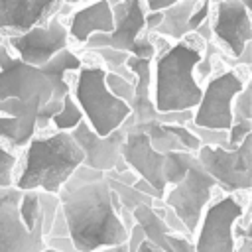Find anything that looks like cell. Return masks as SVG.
<instances>
[{
    "label": "cell",
    "mask_w": 252,
    "mask_h": 252,
    "mask_svg": "<svg viewBox=\"0 0 252 252\" xmlns=\"http://www.w3.org/2000/svg\"><path fill=\"white\" fill-rule=\"evenodd\" d=\"M67 238L77 252H96L128 242V230L112 205L104 173L79 167L57 193Z\"/></svg>",
    "instance_id": "cell-1"
},
{
    "label": "cell",
    "mask_w": 252,
    "mask_h": 252,
    "mask_svg": "<svg viewBox=\"0 0 252 252\" xmlns=\"http://www.w3.org/2000/svg\"><path fill=\"white\" fill-rule=\"evenodd\" d=\"M203 59V41H169L152 61V100L159 114L195 110L203 87L195 79V67Z\"/></svg>",
    "instance_id": "cell-2"
},
{
    "label": "cell",
    "mask_w": 252,
    "mask_h": 252,
    "mask_svg": "<svg viewBox=\"0 0 252 252\" xmlns=\"http://www.w3.org/2000/svg\"><path fill=\"white\" fill-rule=\"evenodd\" d=\"M83 165V154L69 132L33 136L24 148V161L16 173L18 191L57 195L67 179Z\"/></svg>",
    "instance_id": "cell-3"
},
{
    "label": "cell",
    "mask_w": 252,
    "mask_h": 252,
    "mask_svg": "<svg viewBox=\"0 0 252 252\" xmlns=\"http://www.w3.org/2000/svg\"><path fill=\"white\" fill-rule=\"evenodd\" d=\"M104 75L106 71L100 63L83 61L71 89V96L81 108L85 122L100 138L122 128V124L132 114L126 102L118 100L108 93L104 85Z\"/></svg>",
    "instance_id": "cell-4"
},
{
    "label": "cell",
    "mask_w": 252,
    "mask_h": 252,
    "mask_svg": "<svg viewBox=\"0 0 252 252\" xmlns=\"http://www.w3.org/2000/svg\"><path fill=\"white\" fill-rule=\"evenodd\" d=\"M248 83V75L240 69H226L211 77L189 124L195 128L226 132L232 126V100Z\"/></svg>",
    "instance_id": "cell-5"
},
{
    "label": "cell",
    "mask_w": 252,
    "mask_h": 252,
    "mask_svg": "<svg viewBox=\"0 0 252 252\" xmlns=\"http://www.w3.org/2000/svg\"><path fill=\"white\" fill-rule=\"evenodd\" d=\"M246 213V205L238 195L226 193L215 197L201 215L195 230V252H234V224Z\"/></svg>",
    "instance_id": "cell-6"
},
{
    "label": "cell",
    "mask_w": 252,
    "mask_h": 252,
    "mask_svg": "<svg viewBox=\"0 0 252 252\" xmlns=\"http://www.w3.org/2000/svg\"><path fill=\"white\" fill-rule=\"evenodd\" d=\"M217 181L199 165L197 159H193L185 177L177 185L165 189L161 203L173 211V215L185 226L187 234L193 236L203 211L217 197Z\"/></svg>",
    "instance_id": "cell-7"
},
{
    "label": "cell",
    "mask_w": 252,
    "mask_h": 252,
    "mask_svg": "<svg viewBox=\"0 0 252 252\" xmlns=\"http://www.w3.org/2000/svg\"><path fill=\"white\" fill-rule=\"evenodd\" d=\"M77 6L79 4L63 2L61 10L57 14H53V18L47 24L32 28L30 32H26L22 35L6 37L4 39L6 49L8 51L12 49L22 63L39 69L51 57H55L59 51L69 47V33H67V26H65L63 18L69 16Z\"/></svg>",
    "instance_id": "cell-8"
},
{
    "label": "cell",
    "mask_w": 252,
    "mask_h": 252,
    "mask_svg": "<svg viewBox=\"0 0 252 252\" xmlns=\"http://www.w3.org/2000/svg\"><path fill=\"white\" fill-rule=\"evenodd\" d=\"M195 159L224 193H246L252 185V136L236 150L201 146Z\"/></svg>",
    "instance_id": "cell-9"
},
{
    "label": "cell",
    "mask_w": 252,
    "mask_h": 252,
    "mask_svg": "<svg viewBox=\"0 0 252 252\" xmlns=\"http://www.w3.org/2000/svg\"><path fill=\"white\" fill-rule=\"evenodd\" d=\"M211 35L213 43L220 45L234 61L252 43V16L244 0L211 2Z\"/></svg>",
    "instance_id": "cell-10"
},
{
    "label": "cell",
    "mask_w": 252,
    "mask_h": 252,
    "mask_svg": "<svg viewBox=\"0 0 252 252\" xmlns=\"http://www.w3.org/2000/svg\"><path fill=\"white\" fill-rule=\"evenodd\" d=\"M6 98L45 104L51 98V85L39 69L22 63L0 41V100Z\"/></svg>",
    "instance_id": "cell-11"
},
{
    "label": "cell",
    "mask_w": 252,
    "mask_h": 252,
    "mask_svg": "<svg viewBox=\"0 0 252 252\" xmlns=\"http://www.w3.org/2000/svg\"><path fill=\"white\" fill-rule=\"evenodd\" d=\"M22 191L16 187L0 189V252H43L47 242L41 232L39 222L28 230L20 219Z\"/></svg>",
    "instance_id": "cell-12"
},
{
    "label": "cell",
    "mask_w": 252,
    "mask_h": 252,
    "mask_svg": "<svg viewBox=\"0 0 252 252\" xmlns=\"http://www.w3.org/2000/svg\"><path fill=\"white\" fill-rule=\"evenodd\" d=\"M69 134L83 154V167L93 169V171H100V173L126 171L128 169L126 163L122 161V146L126 140V128L124 126L118 128L116 132L100 138L83 120Z\"/></svg>",
    "instance_id": "cell-13"
},
{
    "label": "cell",
    "mask_w": 252,
    "mask_h": 252,
    "mask_svg": "<svg viewBox=\"0 0 252 252\" xmlns=\"http://www.w3.org/2000/svg\"><path fill=\"white\" fill-rule=\"evenodd\" d=\"M112 12V32L110 33H93L85 47L98 49L108 47L116 51H124L128 55L134 53V41L140 33H144V2L124 0V2H108Z\"/></svg>",
    "instance_id": "cell-14"
},
{
    "label": "cell",
    "mask_w": 252,
    "mask_h": 252,
    "mask_svg": "<svg viewBox=\"0 0 252 252\" xmlns=\"http://www.w3.org/2000/svg\"><path fill=\"white\" fill-rule=\"evenodd\" d=\"M126 128V140L122 146V161L128 169H132L140 179L150 183L163 199L165 195V181L161 175L163 156L154 152L150 146V140L142 130H138L134 124H122Z\"/></svg>",
    "instance_id": "cell-15"
},
{
    "label": "cell",
    "mask_w": 252,
    "mask_h": 252,
    "mask_svg": "<svg viewBox=\"0 0 252 252\" xmlns=\"http://www.w3.org/2000/svg\"><path fill=\"white\" fill-rule=\"evenodd\" d=\"M61 6L57 0H0V37H16L47 24Z\"/></svg>",
    "instance_id": "cell-16"
},
{
    "label": "cell",
    "mask_w": 252,
    "mask_h": 252,
    "mask_svg": "<svg viewBox=\"0 0 252 252\" xmlns=\"http://www.w3.org/2000/svg\"><path fill=\"white\" fill-rule=\"evenodd\" d=\"M69 16L71 18H69L67 33L73 41L81 45H85L93 33H110L114 28L108 2L79 4Z\"/></svg>",
    "instance_id": "cell-17"
},
{
    "label": "cell",
    "mask_w": 252,
    "mask_h": 252,
    "mask_svg": "<svg viewBox=\"0 0 252 252\" xmlns=\"http://www.w3.org/2000/svg\"><path fill=\"white\" fill-rule=\"evenodd\" d=\"M81 65H83V59L67 47L39 67V71L51 85V100L61 102L67 94H71V83L67 79V73L79 71Z\"/></svg>",
    "instance_id": "cell-18"
},
{
    "label": "cell",
    "mask_w": 252,
    "mask_h": 252,
    "mask_svg": "<svg viewBox=\"0 0 252 252\" xmlns=\"http://www.w3.org/2000/svg\"><path fill=\"white\" fill-rule=\"evenodd\" d=\"M195 0H185V2H175L169 10L163 12V20L158 26V30L154 32V35L158 37H167L171 41H181L185 39L187 32V22L189 16L195 8Z\"/></svg>",
    "instance_id": "cell-19"
},
{
    "label": "cell",
    "mask_w": 252,
    "mask_h": 252,
    "mask_svg": "<svg viewBox=\"0 0 252 252\" xmlns=\"http://www.w3.org/2000/svg\"><path fill=\"white\" fill-rule=\"evenodd\" d=\"M132 219L142 228V232L146 236V242H150L152 246H156L161 252H169V246H167V234H169V230L165 228L163 220L154 213L152 207L140 205L138 209H134Z\"/></svg>",
    "instance_id": "cell-20"
},
{
    "label": "cell",
    "mask_w": 252,
    "mask_h": 252,
    "mask_svg": "<svg viewBox=\"0 0 252 252\" xmlns=\"http://www.w3.org/2000/svg\"><path fill=\"white\" fill-rule=\"evenodd\" d=\"M195 159V154L189 152H169L163 156V165H161V175L165 181V187L177 185L185 173L189 171L191 163Z\"/></svg>",
    "instance_id": "cell-21"
},
{
    "label": "cell",
    "mask_w": 252,
    "mask_h": 252,
    "mask_svg": "<svg viewBox=\"0 0 252 252\" xmlns=\"http://www.w3.org/2000/svg\"><path fill=\"white\" fill-rule=\"evenodd\" d=\"M83 120H85V118H83V112H81V108L77 106L75 98H73L71 94H67V96L63 98V102H61V110L51 118V124H49V126H51L55 132H73Z\"/></svg>",
    "instance_id": "cell-22"
},
{
    "label": "cell",
    "mask_w": 252,
    "mask_h": 252,
    "mask_svg": "<svg viewBox=\"0 0 252 252\" xmlns=\"http://www.w3.org/2000/svg\"><path fill=\"white\" fill-rule=\"evenodd\" d=\"M91 51L98 57V61H100V65L104 67L106 73H114V75H120V77H126V79L134 81V77L126 69L128 53L116 51V49H108V47H98V49H91Z\"/></svg>",
    "instance_id": "cell-23"
},
{
    "label": "cell",
    "mask_w": 252,
    "mask_h": 252,
    "mask_svg": "<svg viewBox=\"0 0 252 252\" xmlns=\"http://www.w3.org/2000/svg\"><path fill=\"white\" fill-rule=\"evenodd\" d=\"M20 219L28 230H32L39 219H41V209H39V193L37 191H22V199L18 205Z\"/></svg>",
    "instance_id": "cell-24"
},
{
    "label": "cell",
    "mask_w": 252,
    "mask_h": 252,
    "mask_svg": "<svg viewBox=\"0 0 252 252\" xmlns=\"http://www.w3.org/2000/svg\"><path fill=\"white\" fill-rule=\"evenodd\" d=\"M20 158L6 148V144L0 140V189L14 187L16 173H18Z\"/></svg>",
    "instance_id": "cell-25"
},
{
    "label": "cell",
    "mask_w": 252,
    "mask_h": 252,
    "mask_svg": "<svg viewBox=\"0 0 252 252\" xmlns=\"http://www.w3.org/2000/svg\"><path fill=\"white\" fill-rule=\"evenodd\" d=\"M226 134V150H236L248 136H252V120L232 118V126Z\"/></svg>",
    "instance_id": "cell-26"
},
{
    "label": "cell",
    "mask_w": 252,
    "mask_h": 252,
    "mask_svg": "<svg viewBox=\"0 0 252 252\" xmlns=\"http://www.w3.org/2000/svg\"><path fill=\"white\" fill-rule=\"evenodd\" d=\"M187 128L197 136V140L201 142V146H209V148H224L226 150V132L224 130H205V128H195L191 124H187Z\"/></svg>",
    "instance_id": "cell-27"
},
{
    "label": "cell",
    "mask_w": 252,
    "mask_h": 252,
    "mask_svg": "<svg viewBox=\"0 0 252 252\" xmlns=\"http://www.w3.org/2000/svg\"><path fill=\"white\" fill-rule=\"evenodd\" d=\"M250 83L236 94L232 100V118L240 120H252V104H250Z\"/></svg>",
    "instance_id": "cell-28"
},
{
    "label": "cell",
    "mask_w": 252,
    "mask_h": 252,
    "mask_svg": "<svg viewBox=\"0 0 252 252\" xmlns=\"http://www.w3.org/2000/svg\"><path fill=\"white\" fill-rule=\"evenodd\" d=\"M0 140L6 144L10 152L16 154V142H18V120L10 116H0Z\"/></svg>",
    "instance_id": "cell-29"
},
{
    "label": "cell",
    "mask_w": 252,
    "mask_h": 252,
    "mask_svg": "<svg viewBox=\"0 0 252 252\" xmlns=\"http://www.w3.org/2000/svg\"><path fill=\"white\" fill-rule=\"evenodd\" d=\"M211 16V2H197L191 16H189V22H187V32L189 33H195L197 28H201Z\"/></svg>",
    "instance_id": "cell-30"
},
{
    "label": "cell",
    "mask_w": 252,
    "mask_h": 252,
    "mask_svg": "<svg viewBox=\"0 0 252 252\" xmlns=\"http://www.w3.org/2000/svg\"><path fill=\"white\" fill-rule=\"evenodd\" d=\"M167 246H169V252H195L193 240L189 236L167 234Z\"/></svg>",
    "instance_id": "cell-31"
},
{
    "label": "cell",
    "mask_w": 252,
    "mask_h": 252,
    "mask_svg": "<svg viewBox=\"0 0 252 252\" xmlns=\"http://www.w3.org/2000/svg\"><path fill=\"white\" fill-rule=\"evenodd\" d=\"M177 0H158V2H144L146 12H165L169 10Z\"/></svg>",
    "instance_id": "cell-32"
},
{
    "label": "cell",
    "mask_w": 252,
    "mask_h": 252,
    "mask_svg": "<svg viewBox=\"0 0 252 252\" xmlns=\"http://www.w3.org/2000/svg\"><path fill=\"white\" fill-rule=\"evenodd\" d=\"M136 252H161V250H158L156 246H152L150 242H146V240H144V242L138 246V250H136Z\"/></svg>",
    "instance_id": "cell-33"
},
{
    "label": "cell",
    "mask_w": 252,
    "mask_h": 252,
    "mask_svg": "<svg viewBox=\"0 0 252 252\" xmlns=\"http://www.w3.org/2000/svg\"><path fill=\"white\" fill-rule=\"evenodd\" d=\"M43 252H57V250H53V248H49V246H47V248H45Z\"/></svg>",
    "instance_id": "cell-34"
}]
</instances>
